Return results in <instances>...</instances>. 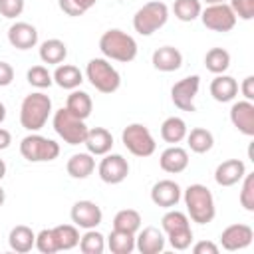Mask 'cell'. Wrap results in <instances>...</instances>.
I'll use <instances>...</instances> for the list:
<instances>
[{
  "instance_id": "obj_1",
  "label": "cell",
  "mask_w": 254,
  "mask_h": 254,
  "mask_svg": "<svg viewBox=\"0 0 254 254\" xmlns=\"http://www.w3.org/2000/svg\"><path fill=\"white\" fill-rule=\"evenodd\" d=\"M183 198H185L187 212L192 222H198V224L212 222V218L216 214V206H214V196H212L210 189H206L204 185H198V183L189 185Z\"/></svg>"
},
{
  "instance_id": "obj_2",
  "label": "cell",
  "mask_w": 254,
  "mask_h": 254,
  "mask_svg": "<svg viewBox=\"0 0 254 254\" xmlns=\"http://www.w3.org/2000/svg\"><path fill=\"white\" fill-rule=\"evenodd\" d=\"M99 50L105 58L115 60V62H133L137 58V42L133 36H129L123 30H107L99 38Z\"/></svg>"
},
{
  "instance_id": "obj_3",
  "label": "cell",
  "mask_w": 254,
  "mask_h": 254,
  "mask_svg": "<svg viewBox=\"0 0 254 254\" xmlns=\"http://www.w3.org/2000/svg\"><path fill=\"white\" fill-rule=\"evenodd\" d=\"M52 113V99L42 93H30L20 105V123L26 131H40Z\"/></svg>"
},
{
  "instance_id": "obj_4",
  "label": "cell",
  "mask_w": 254,
  "mask_h": 254,
  "mask_svg": "<svg viewBox=\"0 0 254 254\" xmlns=\"http://www.w3.org/2000/svg\"><path fill=\"white\" fill-rule=\"evenodd\" d=\"M169 20V8L165 2L161 0H151L147 4H143L135 16H133V28L137 34L141 36H151L155 34L159 28H163Z\"/></svg>"
},
{
  "instance_id": "obj_5",
  "label": "cell",
  "mask_w": 254,
  "mask_h": 254,
  "mask_svg": "<svg viewBox=\"0 0 254 254\" xmlns=\"http://www.w3.org/2000/svg\"><path fill=\"white\" fill-rule=\"evenodd\" d=\"M161 226L163 232L169 238V244L175 250H187L192 242V230H190V222L189 216L181 210H169L165 212V216L161 218Z\"/></svg>"
},
{
  "instance_id": "obj_6",
  "label": "cell",
  "mask_w": 254,
  "mask_h": 254,
  "mask_svg": "<svg viewBox=\"0 0 254 254\" xmlns=\"http://www.w3.org/2000/svg\"><path fill=\"white\" fill-rule=\"evenodd\" d=\"M85 75H87L89 83L97 91H101V93H113L121 85L119 71L105 58H93V60H89L87 62V67H85Z\"/></svg>"
},
{
  "instance_id": "obj_7",
  "label": "cell",
  "mask_w": 254,
  "mask_h": 254,
  "mask_svg": "<svg viewBox=\"0 0 254 254\" xmlns=\"http://www.w3.org/2000/svg\"><path fill=\"white\" fill-rule=\"evenodd\" d=\"M52 123H54L56 133L67 145H81L85 141V137H87V131H89V127L85 125V121L79 119V117H75L73 113H69L65 107H62V109H58L54 113Z\"/></svg>"
},
{
  "instance_id": "obj_8",
  "label": "cell",
  "mask_w": 254,
  "mask_h": 254,
  "mask_svg": "<svg viewBox=\"0 0 254 254\" xmlns=\"http://www.w3.org/2000/svg\"><path fill=\"white\" fill-rule=\"evenodd\" d=\"M20 153L30 163H46V161L58 159L60 145L54 139H48V137H42L38 133H32V135H26L20 141Z\"/></svg>"
},
{
  "instance_id": "obj_9",
  "label": "cell",
  "mask_w": 254,
  "mask_h": 254,
  "mask_svg": "<svg viewBox=\"0 0 254 254\" xmlns=\"http://www.w3.org/2000/svg\"><path fill=\"white\" fill-rule=\"evenodd\" d=\"M121 141L127 147V151L135 157H151L157 149V143L151 135V131L141 123H131L123 129Z\"/></svg>"
},
{
  "instance_id": "obj_10",
  "label": "cell",
  "mask_w": 254,
  "mask_h": 254,
  "mask_svg": "<svg viewBox=\"0 0 254 254\" xmlns=\"http://www.w3.org/2000/svg\"><path fill=\"white\" fill-rule=\"evenodd\" d=\"M200 20H202L204 28H208L212 32H230L236 26V14L232 12V8L226 2L206 6L200 12Z\"/></svg>"
},
{
  "instance_id": "obj_11",
  "label": "cell",
  "mask_w": 254,
  "mask_h": 254,
  "mask_svg": "<svg viewBox=\"0 0 254 254\" xmlns=\"http://www.w3.org/2000/svg\"><path fill=\"white\" fill-rule=\"evenodd\" d=\"M200 87V77L198 75H189L179 79L173 89H171V99L175 103V107H179L181 111H194V97L198 93Z\"/></svg>"
},
{
  "instance_id": "obj_12",
  "label": "cell",
  "mask_w": 254,
  "mask_h": 254,
  "mask_svg": "<svg viewBox=\"0 0 254 254\" xmlns=\"http://www.w3.org/2000/svg\"><path fill=\"white\" fill-rule=\"evenodd\" d=\"M97 171H99V179L103 183H107V185H119L129 175V163H127V159L123 155H117V153L109 155L107 153V155H103Z\"/></svg>"
},
{
  "instance_id": "obj_13",
  "label": "cell",
  "mask_w": 254,
  "mask_h": 254,
  "mask_svg": "<svg viewBox=\"0 0 254 254\" xmlns=\"http://www.w3.org/2000/svg\"><path fill=\"white\" fill-rule=\"evenodd\" d=\"M69 216H71V222L75 226L85 228V230L99 226L101 220H103V212H101V208L93 200H77L71 206Z\"/></svg>"
},
{
  "instance_id": "obj_14",
  "label": "cell",
  "mask_w": 254,
  "mask_h": 254,
  "mask_svg": "<svg viewBox=\"0 0 254 254\" xmlns=\"http://www.w3.org/2000/svg\"><path fill=\"white\" fill-rule=\"evenodd\" d=\"M252 238H254V230L248 224H230L220 234V246L228 252H234L250 246Z\"/></svg>"
},
{
  "instance_id": "obj_15",
  "label": "cell",
  "mask_w": 254,
  "mask_h": 254,
  "mask_svg": "<svg viewBox=\"0 0 254 254\" xmlns=\"http://www.w3.org/2000/svg\"><path fill=\"white\" fill-rule=\"evenodd\" d=\"M230 121L232 125L246 137H254V103L244 99L236 101L230 107Z\"/></svg>"
},
{
  "instance_id": "obj_16",
  "label": "cell",
  "mask_w": 254,
  "mask_h": 254,
  "mask_svg": "<svg viewBox=\"0 0 254 254\" xmlns=\"http://www.w3.org/2000/svg\"><path fill=\"white\" fill-rule=\"evenodd\" d=\"M151 200L161 208H173L181 200V187L171 179H163L153 185Z\"/></svg>"
},
{
  "instance_id": "obj_17",
  "label": "cell",
  "mask_w": 254,
  "mask_h": 254,
  "mask_svg": "<svg viewBox=\"0 0 254 254\" xmlns=\"http://www.w3.org/2000/svg\"><path fill=\"white\" fill-rule=\"evenodd\" d=\"M8 42L16 50H30L38 44V30L28 22H14L8 28Z\"/></svg>"
},
{
  "instance_id": "obj_18",
  "label": "cell",
  "mask_w": 254,
  "mask_h": 254,
  "mask_svg": "<svg viewBox=\"0 0 254 254\" xmlns=\"http://www.w3.org/2000/svg\"><path fill=\"white\" fill-rule=\"evenodd\" d=\"M165 232L157 226H147L139 232V236L135 238V248L141 254H159L165 248Z\"/></svg>"
},
{
  "instance_id": "obj_19",
  "label": "cell",
  "mask_w": 254,
  "mask_h": 254,
  "mask_svg": "<svg viewBox=\"0 0 254 254\" xmlns=\"http://www.w3.org/2000/svg\"><path fill=\"white\" fill-rule=\"evenodd\" d=\"M246 175V167L240 159H228V161H222L216 171H214V181L216 185L220 187H232L236 183L242 181V177Z\"/></svg>"
},
{
  "instance_id": "obj_20",
  "label": "cell",
  "mask_w": 254,
  "mask_h": 254,
  "mask_svg": "<svg viewBox=\"0 0 254 254\" xmlns=\"http://www.w3.org/2000/svg\"><path fill=\"white\" fill-rule=\"evenodd\" d=\"M159 165L165 173H171V175H177V173H183L187 167H189V153L179 147V145H173L169 149H165L159 157Z\"/></svg>"
},
{
  "instance_id": "obj_21",
  "label": "cell",
  "mask_w": 254,
  "mask_h": 254,
  "mask_svg": "<svg viewBox=\"0 0 254 254\" xmlns=\"http://www.w3.org/2000/svg\"><path fill=\"white\" fill-rule=\"evenodd\" d=\"M151 62H153L155 69L169 73V71H177L183 65V54L173 46H163L153 52Z\"/></svg>"
},
{
  "instance_id": "obj_22",
  "label": "cell",
  "mask_w": 254,
  "mask_h": 254,
  "mask_svg": "<svg viewBox=\"0 0 254 254\" xmlns=\"http://www.w3.org/2000/svg\"><path fill=\"white\" fill-rule=\"evenodd\" d=\"M83 145L87 147V153L91 155H107L113 147V135L105 127H93L87 131Z\"/></svg>"
},
{
  "instance_id": "obj_23",
  "label": "cell",
  "mask_w": 254,
  "mask_h": 254,
  "mask_svg": "<svg viewBox=\"0 0 254 254\" xmlns=\"http://www.w3.org/2000/svg\"><path fill=\"white\" fill-rule=\"evenodd\" d=\"M238 93V83L232 75H224V73H218L212 81H210V95L214 101L218 103H226V101H232Z\"/></svg>"
},
{
  "instance_id": "obj_24",
  "label": "cell",
  "mask_w": 254,
  "mask_h": 254,
  "mask_svg": "<svg viewBox=\"0 0 254 254\" xmlns=\"http://www.w3.org/2000/svg\"><path fill=\"white\" fill-rule=\"evenodd\" d=\"M8 244H10V248H12L14 252L26 254V252H30V250L36 246V234H34V230H32L30 226L18 224V226H14V228L10 230V234H8Z\"/></svg>"
},
{
  "instance_id": "obj_25",
  "label": "cell",
  "mask_w": 254,
  "mask_h": 254,
  "mask_svg": "<svg viewBox=\"0 0 254 254\" xmlns=\"http://www.w3.org/2000/svg\"><path fill=\"white\" fill-rule=\"evenodd\" d=\"M67 175L73 179H87L95 169V159L91 153H75L67 159Z\"/></svg>"
},
{
  "instance_id": "obj_26",
  "label": "cell",
  "mask_w": 254,
  "mask_h": 254,
  "mask_svg": "<svg viewBox=\"0 0 254 254\" xmlns=\"http://www.w3.org/2000/svg\"><path fill=\"white\" fill-rule=\"evenodd\" d=\"M65 109L69 113H73L75 117H79V119L85 121L91 115L93 101H91L89 93H85L81 89H71V93L67 95V101H65Z\"/></svg>"
},
{
  "instance_id": "obj_27",
  "label": "cell",
  "mask_w": 254,
  "mask_h": 254,
  "mask_svg": "<svg viewBox=\"0 0 254 254\" xmlns=\"http://www.w3.org/2000/svg\"><path fill=\"white\" fill-rule=\"evenodd\" d=\"M67 56V48L62 40L58 38H52V40H46L42 46H40V60L48 65H60Z\"/></svg>"
},
{
  "instance_id": "obj_28",
  "label": "cell",
  "mask_w": 254,
  "mask_h": 254,
  "mask_svg": "<svg viewBox=\"0 0 254 254\" xmlns=\"http://www.w3.org/2000/svg\"><path fill=\"white\" fill-rule=\"evenodd\" d=\"M52 77L64 89H77L81 85V81H83V75H81L79 67H75L71 64H64V65L60 64Z\"/></svg>"
},
{
  "instance_id": "obj_29",
  "label": "cell",
  "mask_w": 254,
  "mask_h": 254,
  "mask_svg": "<svg viewBox=\"0 0 254 254\" xmlns=\"http://www.w3.org/2000/svg\"><path fill=\"white\" fill-rule=\"evenodd\" d=\"M187 123L181 119V117H167L165 121H163V125H161V137H163V141H167V143H171V145H177V143H181L185 137H187Z\"/></svg>"
},
{
  "instance_id": "obj_30",
  "label": "cell",
  "mask_w": 254,
  "mask_h": 254,
  "mask_svg": "<svg viewBox=\"0 0 254 254\" xmlns=\"http://www.w3.org/2000/svg\"><path fill=\"white\" fill-rule=\"evenodd\" d=\"M56 244H58V252L60 250H71L79 244V232L75 224H60L52 228Z\"/></svg>"
},
{
  "instance_id": "obj_31",
  "label": "cell",
  "mask_w": 254,
  "mask_h": 254,
  "mask_svg": "<svg viewBox=\"0 0 254 254\" xmlns=\"http://www.w3.org/2000/svg\"><path fill=\"white\" fill-rule=\"evenodd\" d=\"M107 248L113 254H131L135 250V234L113 228L107 238Z\"/></svg>"
},
{
  "instance_id": "obj_32",
  "label": "cell",
  "mask_w": 254,
  "mask_h": 254,
  "mask_svg": "<svg viewBox=\"0 0 254 254\" xmlns=\"http://www.w3.org/2000/svg\"><path fill=\"white\" fill-rule=\"evenodd\" d=\"M187 141H189L190 151H192V153H198V155L208 153V151L212 149V145H214L212 133H210L208 129H204V127H194V129H190V133H187Z\"/></svg>"
},
{
  "instance_id": "obj_33",
  "label": "cell",
  "mask_w": 254,
  "mask_h": 254,
  "mask_svg": "<svg viewBox=\"0 0 254 254\" xmlns=\"http://www.w3.org/2000/svg\"><path fill=\"white\" fill-rule=\"evenodd\" d=\"M204 65L210 73H224L230 67V54L224 48H210L204 56Z\"/></svg>"
},
{
  "instance_id": "obj_34",
  "label": "cell",
  "mask_w": 254,
  "mask_h": 254,
  "mask_svg": "<svg viewBox=\"0 0 254 254\" xmlns=\"http://www.w3.org/2000/svg\"><path fill=\"white\" fill-rule=\"evenodd\" d=\"M113 228L135 234L141 228V214L133 208H123L113 216Z\"/></svg>"
},
{
  "instance_id": "obj_35",
  "label": "cell",
  "mask_w": 254,
  "mask_h": 254,
  "mask_svg": "<svg viewBox=\"0 0 254 254\" xmlns=\"http://www.w3.org/2000/svg\"><path fill=\"white\" fill-rule=\"evenodd\" d=\"M173 12L181 22H192L200 16L202 6H200V0H175Z\"/></svg>"
},
{
  "instance_id": "obj_36",
  "label": "cell",
  "mask_w": 254,
  "mask_h": 254,
  "mask_svg": "<svg viewBox=\"0 0 254 254\" xmlns=\"http://www.w3.org/2000/svg\"><path fill=\"white\" fill-rule=\"evenodd\" d=\"M79 250L83 254H101L105 250V238L95 228H89L83 236H79Z\"/></svg>"
},
{
  "instance_id": "obj_37",
  "label": "cell",
  "mask_w": 254,
  "mask_h": 254,
  "mask_svg": "<svg viewBox=\"0 0 254 254\" xmlns=\"http://www.w3.org/2000/svg\"><path fill=\"white\" fill-rule=\"evenodd\" d=\"M95 2L97 0H58V6L64 14L77 18V16H83L89 8H93Z\"/></svg>"
},
{
  "instance_id": "obj_38",
  "label": "cell",
  "mask_w": 254,
  "mask_h": 254,
  "mask_svg": "<svg viewBox=\"0 0 254 254\" xmlns=\"http://www.w3.org/2000/svg\"><path fill=\"white\" fill-rule=\"evenodd\" d=\"M26 77H28V83L34 85V87H38V89H46V87H50V85L54 83L52 73H50L48 67H44V65H32V67L28 69Z\"/></svg>"
},
{
  "instance_id": "obj_39",
  "label": "cell",
  "mask_w": 254,
  "mask_h": 254,
  "mask_svg": "<svg viewBox=\"0 0 254 254\" xmlns=\"http://www.w3.org/2000/svg\"><path fill=\"white\" fill-rule=\"evenodd\" d=\"M238 198L248 212H254V173H246L242 177V190Z\"/></svg>"
},
{
  "instance_id": "obj_40",
  "label": "cell",
  "mask_w": 254,
  "mask_h": 254,
  "mask_svg": "<svg viewBox=\"0 0 254 254\" xmlns=\"http://www.w3.org/2000/svg\"><path fill=\"white\" fill-rule=\"evenodd\" d=\"M36 248L42 254H56L58 252V244H56L52 228H44V230H40L36 234Z\"/></svg>"
},
{
  "instance_id": "obj_41",
  "label": "cell",
  "mask_w": 254,
  "mask_h": 254,
  "mask_svg": "<svg viewBox=\"0 0 254 254\" xmlns=\"http://www.w3.org/2000/svg\"><path fill=\"white\" fill-rule=\"evenodd\" d=\"M228 6L236 14V18H242V20L254 18V0H230Z\"/></svg>"
},
{
  "instance_id": "obj_42",
  "label": "cell",
  "mask_w": 254,
  "mask_h": 254,
  "mask_svg": "<svg viewBox=\"0 0 254 254\" xmlns=\"http://www.w3.org/2000/svg\"><path fill=\"white\" fill-rule=\"evenodd\" d=\"M24 12V0H0V14L4 18H18Z\"/></svg>"
},
{
  "instance_id": "obj_43",
  "label": "cell",
  "mask_w": 254,
  "mask_h": 254,
  "mask_svg": "<svg viewBox=\"0 0 254 254\" xmlns=\"http://www.w3.org/2000/svg\"><path fill=\"white\" fill-rule=\"evenodd\" d=\"M14 79V67L8 62H0V87L10 85Z\"/></svg>"
},
{
  "instance_id": "obj_44",
  "label": "cell",
  "mask_w": 254,
  "mask_h": 254,
  "mask_svg": "<svg viewBox=\"0 0 254 254\" xmlns=\"http://www.w3.org/2000/svg\"><path fill=\"white\" fill-rule=\"evenodd\" d=\"M192 252L194 254H218V246L210 240H200L192 246Z\"/></svg>"
},
{
  "instance_id": "obj_45",
  "label": "cell",
  "mask_w": 254,
  "mask_h": 254,
  "mask_svg": "<svg viewBox=\"0 0 254 254\" xmlns=\"http://www.w3.org/2000/svg\"><path fill=\"white\" fill-rule=\"evenodd\" d=\"M240 91H242V95H244L248 101H252V99H254V75H248V77H244V79H242Z\"/></svg>"
},
{
  "instance_id": "obj_46",
  "label": "cell",
  "mask_w": 254,
  "mask_h": 254,
  "mask_svg": "<svg viewBox=\"0 0 254 254\" xmlns=\"http://www.w3.org/2000/svg\"><path fill=\"white\" fill-rule=\"evenodd\" d=\"M10 143H12V135H10V131H6V129L0 127V151L8 149Z\"/></svg>"
},
{
  "instance_id": "obj_47",
  "label": "cell",
  "mask_w": 254,
  "mask_h": 254,
  "mask_svg": "<svg viewBox=\"0 0 254 254\" xmlns=\"http://www.w3.org/2000/svg\"><path fill=\"white\" fill-rule=\"evenodd\" d=\"M6 119V107H4V103L0 101V123Z\"/></svg>"
},
{
  "instance_id": "obj_48",
  "label": "cell",
  "mask_w": 254,
  "mask_h": 254,
  "mask_svg": "<svg viewBox=\"0 0 254 254\" xmlns=\"http://www.w3.org/2000/svg\"><path fill=\"white\" fill-rule=\"evenodd\" d=\"M4 175H6V163L0 159V181L4 179Z\"/></svg>"
},
{
  "instance_id": "obj_49",
  "label": "cell",
  "mask_w": 254,
  "mask_h": 254,
  "mask_svg": "<svg viewBox=\"0 0 254 254\" xmlns=\"http://www.w3.org/2000/svg\"><path fill=\"white\" fill-rule=\"evenodd\" d=\"M206 6H212V4H224L226 0H202Z\"/></svg>"
},
{
  "instance_id": "obj_50",
  "label": "cell",
  "mask_w": 254,
  "mask_h": 254,
  "mask_svg": "<svg viewBox=\"0 0 254 254\" xmlns=\"http://www.w3.org/2000/svg\"><path fill=\"white\" fill-rule=\"evenodd\" d=\"M4 200H6V190H4L2 187H0V206L4 204Z\"/></svg>"
}]
</instances>
